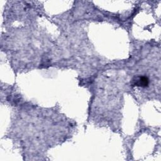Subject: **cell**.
<instances>
[{
    "instance_id": "6da1fadb",
    "label": "cell",
    "mask_w": 161,
    "mask_h": 161,
    "mask_svg": "<svg viewBox=\"0 0 161 161\" xmlns=\"http://www.w3.org/2000/svg\"><path fill=\"white\" fill-rule=\"evenodd\" d=\"M149 84V79L146 77H140L138 78L135 82V85L137 86L145 87Z\"/></svg>"
}]
</instances>
